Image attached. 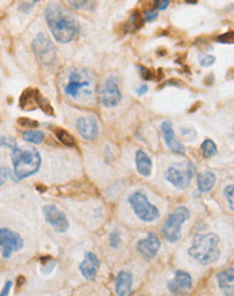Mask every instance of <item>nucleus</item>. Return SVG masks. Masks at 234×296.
<instances>
[{
  "label": "nucleus",
  "mask_w": 234,
  "mask_h": 296,
  "mask_svg": "<svg viewBox=\"0 0 234 296\" xmlns=\"http://www.w3.org/2000/svg\"><path fill=\"white\" fill-rule=\"evenodd\" d=\"M46 23L53 34L54 39L59 43L73 41L77 35L80 26L75 18L59 5H49L46 9Z\"/></svg>",
  "instance_id": "nucleus-1"
},
{
  "label": "nucleus",
  "mask_w": 234,
  "mask_h": 296,
  "mask_svg": "<svg viewBox=\"0 0 234 296\" xmlns=\"http://www.w3.org/2000/svg\"><path fill=\"white\" fill-rule=\"evenodd\" d=\"M62 91L73 100L92 99L95 93V77L87 69L73 67L63 77Z\"/></svg>",
  "instance_id": "nucleus-2"
},
{
  "label": "nucleus",
  "mask_w": 234,
  "mask_h": 296,
  "mask_svg": "<svg viewBox=\"0 0 234 296\" xmlns=\"http://www.w3.org/2000/svg\"><path fill=\"white\" fill-rule=\"evenodd\" d=\"M189 255L201 265L215 263L221 256L218 236L213 233L195 236L191 247L189 248Z\"/></svg>",
  "instance_id": "nucleus-3"
},
{
  "label": "nucleus",
  "mask_w": 234,
  "mask_h": 296,
  "mask_svg": "<svg viewBox=\"0 0 234 296\" xmlns=\"http://www.w3.org/2000/svg\"><path fill=\"white\" fill-rule=\"evenodd\" d=\"M14 174L18 179H25L37 173L41 167L42 159L37 150H21L15 147L11 150Z\"/></svg>",
  "instance_id": "nucleus-4"
},
{
  "label": "nucleus",
  "mask_w": 234,
  "mask_h": 296,
  "mask_svg": "<svg viewBox=\"0 0 234 296\" xmlns=\"http://www.w3.org/2000/svg\"><path fill=\"white\" fill-rule=\"evenodd\" d=\"M190 218V211L185 206H179L170 214L162 228V235L169 243H177L181 239V228Z\"/></svg>",
  "instance_id": "nucleus-5"
},
{
  "label": "nucleus",
  "mask_w": 234,
  "mask_h": 296,
  "mask_svg": "<svg viewBox=\"0 0 234 296\" xmlns=\"http://www.w3.org/2000/svg\"><path fill=\"white\" fill-rule=\"evenodd\" d=\"M194 175H195V166L191 162L174 163L166 171V179L179 190L187 189Z\"/></svg>",
  "instance_id": "nucleus-6"
},
{
  "label": "nucleus",
  "mask_w": 234,
  "mask_h": 296,
  "mask_svg": "<svg viewBox=\"0 0 234 296\" xmlns=\"http://www.w3.org/2000/svg\"><path fill=\"white\" fill-rule=\"evenodd\" d=\"M129 205L133 209L135 214L144 222H153L161 217V213L156 206L148 201L147 197L141 191H136L128 198Z\"/></svg>",
  "instance_id": "nucleus-7"
},
{
  "label": "nucleus",
  "mask_w": 234,
  "mask_h": 296,
  "mask_svg": "<svg viewBox=\"0 0 234 296\" xmlns=\"http://www.w3.org/2000/svg\"><path fill=\"white\" fill-rule=\"evenodd\" d=\"M31 47H33L35 57L42 65L51 66L55 62L57 50H55V46L53 45V42L50 41V38L46 34H38L33 43H31Z\"/></svg>",
  "instance_id": "nucleus-8"
},
{
  "label": "nucleus",
  "mask_w": 234,
  "mask_h": 296,
  "mask_svg": "<svg viewBox=\"0 0 234 296\" xmlns=\"http://www.w3.org/2000/svg\"><path fill=\"white\" fill-rule=\"evenodd\" d=\"M100 103L105 108H113L121 101V92L119 88V80L116 77H108L100 88Z\"/></svg>",
  "instance_id": "nucleus-9"
},
{
  "label": "nucleus",
  "mask_w": 234,
  "mask_h": 296,
  "mask_svg": "<svg viewBox=\"0 0 234 296\" xmlns=\"http://www.w3.org/2000/svg\"><path fill=\"white\" fill-rule=\"evenodd\" d=\"M23 245H25V241L18 233L6 228L0 229V248H2V253L5 259H10V256L13 255L14 252L21 251Z\"/></svg>",
  "instance_id": "nucleus-10"
},
{
  "label": "nucleus",
  "mask_w": 234,
  "mask_h": 296,
  "mask_svg": "<svg viewBox=\"0 0 234 296\" xmlns=\"http://www.w3.org/2000/svg\"><path fill=\"white\" fill-rule=\"evenodd\" d=\"M43 215L45 219L49 222L50 225L58 232V233H63L69 229V221L61 210L58 209L57 206L54 205H46L43 207Z\"/></svg>",
  "instance_id": "nucleus-11"
},
{
  "label": "nucleus",
  "mask_w": 234,
  "mask_h": 296,
  "mask_svg": "<svg viewBox=\"0 0 234 296\" xmlns=\"http://www.w3.org/2000/svg\"><path fill=\"white\" fill-rule=\"evenodd\" d=\"M136 249L145 260H152L161 249V240L156 233H149L145 239L140 240Z\"/></svg>",
  "instance_id": "nucleus-12"
},
{
  "label": "nucleus",
  "mask_w": 234,
  "mask_h": 296,
  "mask_svg": "<svg viewBox=\"0 0 234 296\" xmlns=\"http://www.w3.org/2000/svg\"><path fill=\"white\" fill-rule=\"evenodd\" d=\"M75 127H77L80 135L83 136L85 140H95L99 135V121L97 117L95 116H84L75 121Z\"/></svg>",
  "instance_id": "nucleus-13"
},
{
  "label": "nucleus",
  "mask_w": 234,
  "mask_h": 296,
  "mask_svg": "<svg viewBox=\"0 0 234 296\" xmlns=\"http://www.w3.org/2000/svg\"><path fill=\"white\" fill-rule=\"evenodd\" d=\"M193 288V279L187 272L177 271L174 279L169 283V291L174 295H185Z\"/></svg>",
  "instance_id": "nucleus-14"
},
{
  "label": "nucleus",
  "mask_w": 234,
  "mask_h": 296,
  "mask_svg": "<svg viewBox=\"0 0 234 296\" xmlns=\"http://www.w3.org/2000/svg\"><path fill=\"white\" fill-rule=\"evenodd\" d=\"M162 133H163V139H165L166 145L169 147L170 151H173L175 154L183 155L185 154V145L178 140L175 132H174L173 124L170 121H163L161 125Z\"/></svg>",
  "instance_id": "nucleus-15"
},
{
  "label": "nucleus",
  "mask_w": 234,
  "mask_h": 296,
  "mask_svg": "<svg viewBox=\"0 0 234 296\" xmlns=\"http://www.w3.org/2000/svg\"><path fill=\"white\" fill-rule=\"evenodd\" d=\"M100 263L99 257L92 253V252H87L85 253V259L83 260V263L80 264V272L81 275L85 277L87 280H95L96 275H97V271H99Z\"/></svg>",
  "instance_id": "nucleus-16"
},
{
  "label": "nucleus",
  "mask_w": 234,
  "mask_h": 296,
  "mask_svg": "<svg viewBox=\"0 0 234 296\" xmlns=\"http://www.w3.org/2000/svg\"><path fill=\"white\" fill-rule=\"evenodd\" d=\"M42 95L35 89H27L22 93L19 99V105L25 111H31L35 108H39V101H41Z\"/></svg>",
  "instance_id": "nucleus-17"
},
{
  "label": "nucleus",
  "mask_w": 234,
  "mask_h": 296,
  "mask_svg": "<svg viewBox=\"0 0 234 296\" xmlns=\"http://www.w3.org/2000/svg\"><path fill=\"white\" fill-rule=\"evenodd\" d=\"M218 285L225 295H234V268H229L217 275Z\"/></svg>",
  "instance_id": "nucleus-18"
},
{
  "label": "nucleus",
  "mask_w": 234,
  "mask_h": 296,
  "mask_svg": "<svg viewBox=\"0 0 234 296\" xmlns=\"http://www.w3.org/2000/svg\"><path fill=\"white\" fill-rule=\"evenodd\" d=\"M132 273L128 271H120L116 277V295L125 296L132 292Z\"/></svg>",
  "instance_id": "nucleus-19"
},
{
  "label": "nucleus",
  "mask_w": 234,
  "mask_h": 296,
  "mask_svg": "<svg viewBox=\"0 0 234 296\" xmlns=\"http://www.w3.org/2000/svg\"><path fill=\"white\" fill-rule=\"evenodd\" d=\"M135 162H136V170L140 175L143 177H149L152 171V161L151 158L148 157L147 154L139 150L136 151L135 155Z\"/></svg>",
  "instance_id": "nucleus-20"
},
{
  "label": "nucleus",
  "mask_w": 234,
  "mask_h": 296,
  "mask_svg": "<svg viewBox=\"0 0 234 296\" xmlns=\"http://www.w3.org/2000/svg\"><path fill=\"white\" fill-rule=\"evenodd\" d=\"M215 182H217V178H215V175L213 173H210V171H202V173L198 174L197 185L198 190L201 193L210 191L214 187V185H215Z\"/></svg>",
  "instance_id": "nucleus-21"
},
{
  "label": "nucleus",
  "mask_w": 234,
  "mask_h": 296,
  "mask_svg": "<svg viewBox=\"0 0 234 296\" xmlns=\"http://www.w3.org/2000/svg\"><path fill=\"white\" fill-rule=\"evenodd\" d=\"M22 137L27 143L41 144L43 139H45V135H43V132L38 131V129H29V131H25L22 133Z\"/></svg>",
  "instance_id": "nucleus-22"
},
{
  "label": "nucleus",
  "mask_w": 234,
  "mask_h": 296,
  "mask_svg": "<svg viewBox=\"0 0 234 296\" xmlns=\"http://www.w3.org/2000/svg\"><path fill=\"white\" fill-rule=\"evenodd\" d=\"M201 153L203 158H211L217 154V144L211 139H205L201 144Z\"/></svg>",
  "instance_id": "nucleus-23"
},
{
  "label": "nucleus",
  "mask_w": 234,
  "mask_h": 296,
  "mask_svg": "<svg viewBox=\"0 0 234 296\" xmlns=\"http://www.w3.org/2000/svg\"><path fill=\"white\" fill-rule=\"evenodd\" d=\"M55 135H57V139L59 140L63 145L73 147L74 144H75L73 136L70 135L67 131H65V129H57V131H55Z\"/></svg>",
  "instance_id": "nucleus-24"
},
{
  "label": "nucleus",
  "mask_w": 234,
  "mask_h": 296,
  "mask_svg": "<svg viewBox=\"0 0 234 296\" xmlns=\"http://www.w3.org/2000/svg\"><path fill=\"white\" fill-rule=\"evenodd\" d=\"M41 272L43 275H50V273L54 271L55 265H57V263H55L51 257H41Z\"/></svg>",
  "instance_id": "nucleus-25"
},
{
  "label": "nucleus",
  "mask_w": 234,
  "mask_h": 296,
  "mask_svg": "<svg viewBox=\"0 0 234 296\" xmlns=\"http://www.w3.org/2000/svg\"><path fill=\"white\" fill-rule=\"evenodd\" d=\"M217 41L223 45H234V31H227L218 35Z\"/></svg>",
  "instance_id": "nucleus-26"
},
{
  "label": "nucleus",
  "mask_w": 234,
  "mask_h": 296,
  "mask_svg": "<svg viewBox=\"0 0 234 296\" xmlns=\"http://www.w3.org/2000/svg\"><path fill=\"white\" fill-rule=\"evenodd\" d=\"M225 194L226 199H227V203H229V207L234 211V185H229L225 187Z\"/></svg>",
  "instance_id": "nucleus-27"
},
{
  "label": "nucleus",
  "mask_w": 234,
  "mask_h": 296,
  "mask_svg": "<svg viewBox=\"0 0 234 296\" xmlns=\"http://www.w3.org/2000/svg\"><path fill=\"white\" fill-rule=\"evenodd\" d=\"M39 0H21V3H19V11L22 13H30L31 9H33L34 6L37 5Z\"/></svg>",
  "instance_id": "nucleus-28"
},
{
  "label": "nucleus",
  "mask_w": 234,
  "mask_h": 296,
  "mask_svg": "<svg viewBox=\"0 0 234 296\" xmlns=\"http://www.w3.org/2000/svg\"><path fill=\"white\" fill-rule=\"evenodd\" d=\"M120 244H121V235H120V231L115 229L109 236V245L112 248H119Z\"/></svg>",
  "instance_id": "nucleus-29"
},
{
  "label": "nucleus",
  "mask_w": 234,
  "mask_h": 296,
  "mask_svg": "<svg viewBox=\"0 0 234 296\" xmlns=\"http://www.w3.org/2000/svg\"><path fill=\"white\" fill-rule=\"evenodd\" d=\"M0 147H7L10 150H13V148L18 147L17 141L11 137H6V136L0 135Z\"/></svg>",
  "instance_id": "nucleus-30"
},
{
  "label": "nucleus",
  "mask_w": 234,
  "mask_h": 296,
  "mask_svg": "<svg viewBox=\"0 0 234 296\" xmlns=\"http://www.w3.org/2000/svg\"><path fill=\"white\" fill-rule=\"evenodd\" d=\"M18 124L23 128H27V129H34V128L38 127L37 121H34L31 119H27V117H22V119L18 120Z\"/></svg>",
  "instance_id": "nucleus-31"
},
{
  "label": "nucleus",
  "mask_w": 234,
  "mask_h": 296,
  "mask_svg": "<svg viewBox=\"0 0 234 296\" xmlns=\"http://www.w3.org/2000/svg\"><path fill=\"white\" fill-rule=\"evenodd\" d=\"M214 62H215V57H214V55H210V54L203 55V57H201V59H199V63H201V66H203V67H209V66L214 65Z\"/></svg>",
  "instance_id": "nucleus-32"
},
{
  "label": "nucleus",
  "mask_w": 234,
  "mask_h": 296,
  "mask_svg": "<svg viewBox=\"0 0 234 296\" xmlns=\"http://www.w3.org/2000/svg\"><path fill=\"white\" fill-rule=\"evenodd\" d=\"M159 13H158V10H148L144 13V22H152L155 21L156 18H158Z\"/></svg>",
  "instance_id": "nucleus-33"
},
{
  "label": "nucleus",
  "mask_w": 234,
  "mask_h": 296,
  "mask_svg": "<svg viewBox=\"0 0 234 296\" xmlns=\"http://www.w3.org/2000/svg\"><path fill=\"white\" fill-rule=\"evenodd\" d=\"M67 2H69L70 7L73 10H81L85 7L88 0H67Z\"/></svg>",
  "instance_id": "nucleus-34"
},
{
  "label": "nucleus",
  "mask_w": 234,
  "mask_h": 296,
  "mask_svg": "<svg viewBox=\"0 0 234 296\" xmlns=\"http://www.w3.org/2000/svg\"><path fill=\"white\" fill-rule=\"evenodd\" d=\"M170 2H171V0H158L155 3L156 10H158V11H165V10L170 6Z\"/></svg>",
  "instance_id": "nucleus-35"
},
{
  "label": "nucleus",
  "mask_w": 234,
  "mask_h": 296,
  "mask_svg": "<svg viewBox=\"0 0 234 296\" xmlns=\"http://www.w3.org/2000/svg\"><path fill=\"white\" fill-rule=\"evenodd\" d=\"M139 70L141 71V76H143L144 80H153L151 70H148L147 67H144V66H141V65L139 66Z\"/></svg>",
  "instance_id": "nucleus-36"
},
{
  "label": "nucleus",
  "mask_w": 234,
  "mask_h": 296,
  "mask_svg": "<svg viewBox=\"0 0 234 296\" xmlns=\"http://www.w3.org/2000/svg\"><path fill=\"white\" fill-rule=\"evenodd\" d=\"M11 287H13V281H11V280H7V281H6V284H5V287H3V289H2V292H0V296L9 295Z\"/></svg>",
  "instance_id": "nucleus-37"
},
{
  "label": "nucleus",
  "mask_w": 234,
  "mask_h": 296,
  "mask_svg": "<svg viewBox=\"0 0 234 296\" xmlns=\"http://www.w3.org/2000/svg\"><path fill=\"white\" fill-rule=\"evenodd\" d=\"M6 181H7V171L0 166V186L5 185Z\"/></svg>",
  "instance_id": "nucleus-38"
},
{
  "label": "nucleus",
  "mask_w": 234,
  "mask_h": 296,
  "mask_svg": "<svg viewBox=\"0 0 234 296\" xmlns=\"http://www.w3.org/2000/svg\"><path fill=\"white\" fill-rule=\"evenodd\" d=\"M147 92H148V87H147V85H141V87H140L139 89H137V95H139V96L145 95Z\"/></svg>",
  "instance_id": "nucleus-39"
},
{
  "label": "nucleus",
  "mask_w": 234,
  "mask_h": 296,
  "mask_svg": "<svg viewBox=\"0 0 234 296\" xmlns=\"http://www.w3.org/2000/svg\"><path fill=\"white\" fill-rule=\"evenodd\" d=\"M187 3H193V5H195L197 3V0H186Z\"/></svg>",
  "instance_id": "nucleus-40"
},
{
  "label": "nucleus",
  "mask_w": 234,
  "mask_h": 296,
  "mask_svg": "<svg viewBox=\"0 0 234 296\" xmlns=\"http://www.w3.org/2000/svg\"><path fill=\"white\" fill-rule=\"evenodd\" d=\"M233 137H234V128H233Z\"/></svg>",
  "instance_id": "nucleus-41"
}]
</instances>
